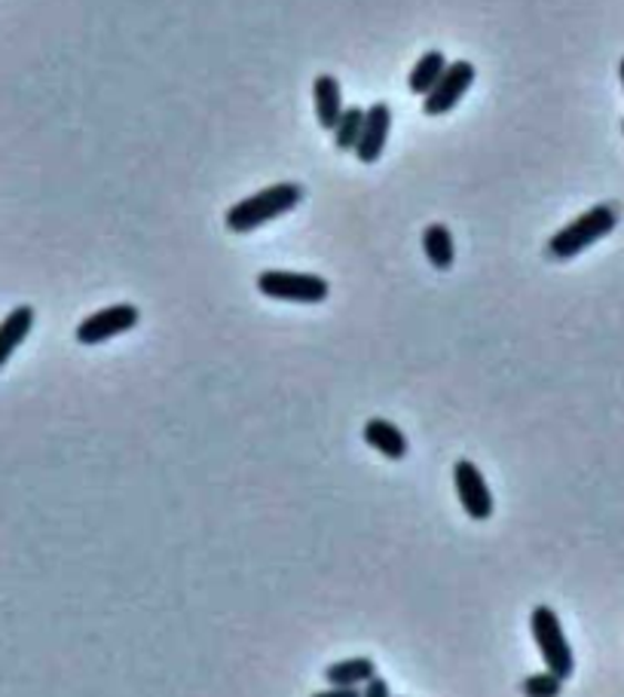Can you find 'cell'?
Here are the masks:
<instances>
[{"label": "cell", "mask_w": 624, "mask_h": 697, "mask_svg": "<svg viewBox=\"0 0 624 697\" xmlns=\"http://www.w3.org/2000/svg\"><path fill=\"white\" fill-rule=\"evenodd\" d=\"M304 199V187L300 184H276L267 191L252 193L248 199L236 203L227 212V229L229 233H252V229L264 227L276 217L288 215Z\"/></svg>", "instance_id": "1"}, {"label": "cell", "mask_w": 624, "mask_h": 697, "mask_svg": "<svg viewBox=\"0 0 624 697\" xmlns=\"http://www.w3.org/2000/svg\"><path fill=\"white\" fill-rule=\"evenodd\" d=\"M615 224H618V215H615L612 205H594V208H587L582 217H575L573 224H566L561 233L551 236L549 254L551 257H557V260H570V257L591 248V245L603 239V236H610L612 229H615Z\"/></svg>", "instance_id": "2"}, {"label": "cell", "mask_w": 624, "mask_h": 697, "mask_svg": "<svg viewBox=\"0 0 624 697\" xmlns=\"http://www.w3.org/2000/svg\"><path fill=\"white\" fill-rule=\"evenodd\" d=\"M530 631H533V639L539 652H542V660L554 676L561 679H570L575 670L573 646L563 634V624L557 618V612L551 606H535L533 615H530Z\"/></svg>", "instance_id": "3"}, {"label": "cell", "mask_w": 624, "mask_h": 697, "mask_svg": "<svg viewBox=\"0 0 624 697\" xmlns=\"http://www.w3.org/2000/svg\"><path fill=\"white\" fill-rule=\"evenodd\" d=\"M257 291L273 300H288V304H321L331 285L313 273H285V269H267L257 276Z\"/></svg>", "instance_id": "4"}, {"label": "cell", "mask_w": 624, "mask_h": 697, "mask_svg": "<svg viewBox=\"0 0 624 697\" xmlns=\"http://www.w3.org/2000/svg\"><path fill=\"white\" fill-rule=\"evenodd\" d=\"M472 83H474L472 62L459 59V62L447 64L441 80H438L432 90L422 95V111H426L429 116L450 114V111L462 102V95L472 90Z\"/></svg>", "instance_id": "5"}, {"label": "cell", "mask_w": 624, "mask_h": 697, "mask_svg": "<svg viewBox=\"0 0 624 697\" xmlns=\"http://www.w3.org/2000/svg\"><path fill=\"white\" fill-rule=\"evenodd\" d=\"M139 309L132 304H116L108 306V309H99L92 312L90 318H83L76 325V340L83 346H95V342H108L116 334H126L139 325Z\"/></svg>", "instance_id": "6"}, {"label": "cell", "mask_w": 624, "mask_h": 697, "mask_svg": "<svg viewBox=\"0 0 624 697\" xmlns=\"http://www.w3.org/2000/svg\"><path fill=\"white\" fill-rule=\"evenodd\" d=\"M453 486H457V495L466 514L472 520H490L493 517V495H490V486H487L484 474L478 471L474 462L469 459H459L453 465Z\"/></svg>", "instance_id": "7"}, {"label": "cell", "mask_w": 624, "mask_h": 697, "mask_svg": "<svg viewBox=\"0 0 624 697\" xmlns=\"http://www.w3.org/2000/svg\"><path fill=\"white\" fill-rule=\"evenodd\" d=\"M389 129H392V111L386 102H374L365 111V126H361V139L356 144L358 163L374 165L386 151L389 141Z\"/></svg>", "instance_id": "8"}, {"label": "cell", "mask_w": 624, "mask_h": 697, "mask_svg": "<svg viewBox=\"0 0 624 697\" xmlns=\"http://www.w3.org/2000/svg\"><path fill=\"white\" fill-rule=\"evenodd\" d=\"M365 441H368L377 453H382L386 459H392V462H401V459L410 453L405 431L398 429L396 422H389V419L382 417H374L365 422Z\"/></svg>", "instance_id": "9"}, {"label": "cell", "mask_w": 624, "mask_h": 697, "mask_svg": "<svg viewBox=\"0 0 624 697\" xmlns=\"http://www.w3.org/2000/svg\"><path fill=\"white\" fill-rule=\"evenodd\" d=\"M313 102H316L319 126L331 129L334 132L337 120H340V114H344V92H340L337 76H331V74L316 76V83H313Z\"/></svg>", "instance_id": "10"}, {"label": "cell", "mask_w": 624, "mask_h": 697, "mask_svg": "<svg viewBox=\"0 0 624 697\" xmlns=\"http://www.w3.org/2000/svg\"><path fill=\"white\" fill-rule=\"evenodd\" d=\"M34 328V309L31 306H16L10 316L0 321V368L13 358V352L25 342V337Z\"/></svg>", "instance_id": "11"}, {"label": "cell", "mask_w": 624, "mask_h": 697, "mask_svg": "<svg viewBox=\"0 0 624 697\" xmlns=\"http://www.w3.org/2000/svg\"><path fill=\"white\" fill-rule=\"evenodd\" d=\"M422 252L429 257L434 269H450L457 260V245H453V233L447 224H429L422 229Z\"/></svg>", "instance_id": "12"}, {"label": "cell", "mask_w": 624, "mask_h": 697, "mask_svg": "<svg viewBox=\"0 0 624 697\" xmlns=\"http://www.w3.org/2000/svg\"><path fill=\"white\" fill-rule=\"evenodd\" d=\"M444 68H447L444 52H438V50L426 52L420 62L413 64V71H410V76H408L410 92H413V95H426V92L432 90L434 83L441 80Z\"/></svg>", "instance_id": "13"}, {"label": "cell", "mask_w": 624, "mask_h": 697, "mask_svg": "<svg viewBox=\"0 0 624 697\" xmlns=\"http://www.w3.org/2000/svg\"><path fill=\"white\" fill-rule=\"evenodd\" d=\"M370 676H377V664L370 658H346L331 664L325 670V679L331 685H361L368 683Z\"/></svg>", "instance_id": "14"}, {"label": "cell", "mask_w": 624, "mask_h": 697, "mask_svg": "<svg viewBox=\"0 0 624 697\" xmlns=\"http://www.w3.org/2000/svg\"><path fill=\"white\" fill-rule=\"evenodd\" d=\"M361 126H365V111L352 104V107H344V114L334 126V147L337 151H356L358 139H361Z\"/></svg>", "instance_id": "15"}, {"label": "cell", "mask_w": 624, "mask_h": 697, "mask_svg": "<svg viewBox=\"0 0 624 697\" xmlns=\"http://www.w3.org/2000/svg\"><path fill=\"white\" fill-rule=\"evenodd\" d=\"M563 688V679L561 676H554V673H542V676H530L526 683H523V691L526 695H561Z\"/></svg>", "instance_id": "16"}, {"label": "cell", "mask_w": 624, "mask_h": 697, "mask_svg": "<svg viewBox=\"0 0 624 697\" xmlns=\"http://www.w3.org/2000/svg\"><path fill=\"white\" fill-rule=\"evenodd\" d=\"M365 695L368 697H389V685L377 679V676H370L368 683H365Z\"/></svg>", "instance_id": "17"}, {"label": "cell", "mask_w": 624, "mask_h": 697, "mask_svg": "<svg viewBox=\"0 0 624 697\" xmlns=\"http://www.w3.org/2000/svg\"><path fill=\"white\" fill-rule=\"evenodd\" d=\"M618 74H622V86H624V59H622V64H618Z\"/></svg>", "instance_id": "18"}, {"label": "cell", "mask_w": 624, "mask_h": 697, "mask_svg": "<svg viewBox=\"0 0 624 697\" xmlns=\"http://www.w3.org/2000/svg\"><path fill=\"white\" fill-rule=\"evenodd\" d=\"M622 132H624V123H622Z\"/></svg>", "instance_id": "19"}]
</instances>
